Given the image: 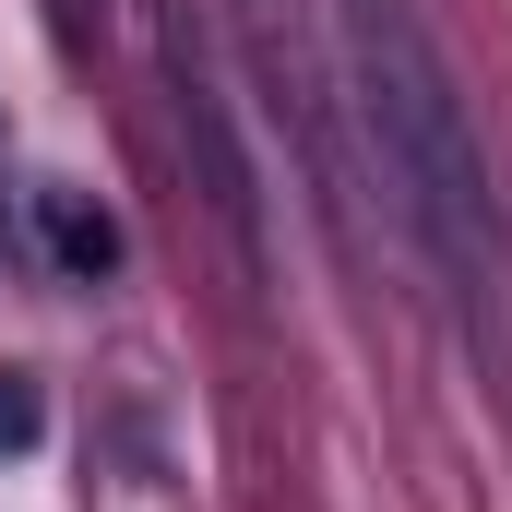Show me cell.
<instances>
[{
    "instance_id": "obj_3",
    "label": "cell",
    "mask_w": 512,
    "mask_h": 512,
    "mask_svg": "<svg viewBox=\"0 0 512 512\" xmlns=\"http://www.w3.org/2000/svg\"><path fill=\"white\" fill-rule=\"evenodd\" d=\"M36 429H48V405H36V382H24V370H0V453H24Z\"/></svg>"
},
{
    "instance_id": "obj_2",
    "label": "cell",
    "mask_w": 512,
    "mask_h": 512,
    "mask_svg": "<svg viewBox=\"0 0 512 512\" xmlns=\"http://www.w3.org/2000/svg\"><path fill=\"white\" fill-rule=\"evenodd\" d=\"M48 239H60L72 274H120V227H108V215H84V203H48Z\"/></svg>"
},
{
    "instance_id": "obj_1",
    "label": "cell",
    "mask_w": 512,
    "mask_h": 512,
    "mask_svg": "<svg viewBox=\"0 0 512 512\" xmlns=\"http://www.w3.org/2000/svg\"><path fill=\"white\" fill-rule=\"evenodd\" d=\"M346 48H358V108H370V143H382L393 191H405V227H417L429 262L453 274L465 322L501 346L512 334V239H501L489 155H477V120H465L441 48L417 36L405 0H346Z\"/></svg>"
},
{
    "instance_id": "obj_4",
    "label": "cell",
    "mask_w": 512,
    "mask_h": 512,
    "mask_svg": "<svg viewBox=\"0 0 512 512\" xmlns=\"http://www.w3.org/2000/svg\"><path fill=\"white\" fill-rule=\"evenodd\" d=\"M48 12H60V48H84V0H48Z\"/></svg>"
}]
</instances>
